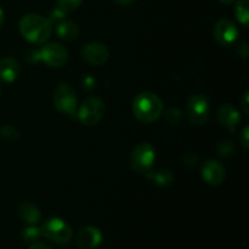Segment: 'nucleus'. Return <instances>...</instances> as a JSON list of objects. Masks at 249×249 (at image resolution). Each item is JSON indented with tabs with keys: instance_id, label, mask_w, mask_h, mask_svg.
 I'll return each instance as SVG.
<instances>
[{
	"instance_id": "nucleus-9",
	"label": "nucleus",
	"mask_w": 249,
	"mask_h": 249,
	"mask_svg": "<svg viewBox=\"0 0 249 249\" xmlns=\"http://www.w3.org/2000/svg\"><path fill=\"white\" fill-rule=\"evenodd\" d=\"M238 29L230 19L223 18L214 26V38L220 45L229 46L237 39Z\"/></svg>"
},
{
	"instance_id": "nucleus-20",
	"label": "nucleus",
	"mask_w": 249,
	"mask_h": 249,
	"mask_svg": "<svg viewBox=\"0 0 249 249\" xmlns=\"http://www.w3.org/2000/svg\"><path fill=\"white\" fill-rule=\"evenodd\" d=\"M83 0H57V7L65 12L74 11L80 6Z\"/></svg>"
},
{
	"instance_id": "nucleus-26",
	"label": "nucleus",
	"mask_w": 249,
	"mask_h": 249,
	"mask_svg": "<svg viewBox=\"0 0 249 249\" xmlns=\"http://www.w3.org/2000/svg\"><path fill=\"white\" fill-rule=\"evenodd\" d=\"M29 249H53L50 247V246L45 245V243L43 242H34L33 245L29 247Z\"/></svg>"
},
{
	"instance_id": "nucleus-21",
	"label": "nucleus",
	"mask_w": 249,
	"mask_h": 249,
	"mask_svg": "<svg viewBox=\"0 0 249 249\" xmlns=\"http://www.w3.org/2000/svg\"><path fill=\"white\" fill-rule=\"evenodd\" d=\"M165 121L170 124H178L182 119L181 112L177 108H169L164 114Z\"/></svg>"
},
{
	"instance_id": "nucleus-4",
	"label": "nucleus",
	"mask_w": 249,
	"mask_h": 249,
	"mask_svg": "<svg viewBox=\"0 0 249 249\" xmlns=\"http://www.w3.org/2000/svg\"><path fill=\"white\" fill-rule=\"evenodd\" d=\"M53 106L58 112L65 114H74L77 107L75 91L68 83H60L53 91Z\"/></svg>"
},
{
	"instance_id": "nucleus-7",
	"label": "nucleus",
	"mask_w": 249,
	"mask_h": 249,
	"mask_svg": "<svg viewBox=\"0 0 249 249\" xmlns=\"http://www.w3.org/2000/svg\"><path fill=\"white\" fill-rule=\"evenodd\" d=\"M187 114L195 125H202L207 122L209 116L208 100L203 95L195 94L187 100Z\"/></svg>"
},
{
	"instance_id": "nucleus-5",
	"label": "nucleus",
	"mask_w": 249,
	"mask_h": 249,
	"mask_svg": "<svg viewBox=\"0 0 249 249\" xmlns=\"http://www.w3.org/2000/svg\"><path fill=\"white\" fill-rule=\"evenodd\" d=\"M105 114V104L97 97H89L80 106L78 118L84 125H95Z\"/></svg>"
},
{
	"instance_id": "nucleus-17",
	"label": "nucleus",
	"mask_w": 249,
	"mask_h": 249,
	"mask_svg": "<svg viewBox=\"0 0 249 249\" xmlns=\"http://www.w3.org/2000/svg\"><path fill=\"white\" fill-rule=\"evenodd\" d=\"M147 178L153 182V184L158 185V186H168V185L173 184L174 181V175L170 170L163 169L157 170V172H148L146 173Z\"/></svg>"
},
{
	"instance_id": "nucleus-8",
	"label": "nucleus",
	"mask_w": 249,
	"mask_h": 249,
	"mask_svg": "<svg viewBox=\"0 0 249 249\" xmlns=\"http://www.w3.org/2000/svg\"><path fill=\"white\" fill-rule=\"evenodd\" d=\"M39 56L50 67H61L68 60L67 50L58 43H50L44 46Z\"/></svg>"
},
{
	"instance_id": "nucleus-3",
	"label": "nucleus",
	"mask_w": 249,
	"mask_h": 249,
	"mask_svg": "<svg viewBox=\"0 0 249 249\" xmlns=\"http://www.w3.org/2000/svg\"><path fill=\"white\" fill-rule=\"evenodd\" d=\"M41 236L57 245H67L72 240V229L66 221L58 218L48 219L40 228Z\"/></svg>"
},
{
	"instance_id": "nucleus-28",
	"label": "nucleus",
	"mask_w": 249,
	"mask_h": 249,
	"mask_svg": "<svg viewBox=\"0 0 249 249\" xmlns=\"http://www.w3.org/2000/svg\"><path fill=\"white\" fill-rule=\"evenodd\" d=\"M114 1H116L118 5H121V6H126V5L133 4L135 0H114Z\"/></svg>"
},
{
	"instance_id": "nucleus-25",
	"label": "nucleus",
	"mask_w": 249,
	"mask_h": 249,
	"mask_svg": "<svg viewBox=\"0 0 249 249\" xmlns=\"http://www.w3.org/2000/svg\"><path fill=\"white\" fill-rule=\"evenodd\" d=\"M241 141H242V145L245 146L246 148H248V128L247 126L243 129L242 134H241Z\"/></svg>"
},
{
	"instance_id": "nucleus-11",
	"label": "nucleus",
	"mask_w": 249,
	"mask_h": 249,
	"mask_svg": "<svg viewBox=\"0 0 249 249\" xmlns=\"http://www.w3.org/2000/svg\"><path fill=\"white\" fill-rule=\"evenodd\" d=\"M77 245L82 249H94L101 243L102 235L100 230L94 226L80 229L77 233Z\"/></svg>"
},
{
	"instance_id": "nucleus-6",
	"label": "nucleus",
	"mask_w": 249,
	"mask_h": 249,
	"mask_svg": "<svg viewBox=\"0 0 249 249\" xmlns=\"http://www.w3.org/2000/svg\"><path fill=\"white\" fill-rule=\"evenodd\" d=\"M155 150L150 143H139L131 152V167L138 173H148L155 162Z\"/></svg>"
},
{
	"instance_id": "nucleus-22",
	"label": "nucleus",
	"mask_w": 249,
	"mask_h": 249,
	"mask_svg": "<svg viewBox=\"0 0 249 249\" xmlns=\"http://www.w3.org/2000/svg\"><path fill=\"white\" fill-rule=\"evenodd\" d=\"M219 155L221 156H230L232 155L233 151H235V145H233V141L231 140H224L221 141L220 145L218 147Z\"/></svg>"
},
{
	"instance_id": "nucleus-12",
	"label": "nucleus",
	"mask_w": 249,
	"mask_h": 249,
	"mask_svg": "<svg viewBox=\"0 0 249 249\" xmlns=\"http://www.w3.org/2000/svg\"><path fill=\"white\" fill-rule=\"evenodd\" d=\"M202 177L209 185H220L225 179V169L218 160H207L202 167Z\"/></svg>"
},
{
	"instance_id": "nucleus-1",
	"label": "nucleus",
	"mask_w": 249,
	"mask_h": 249,
	"mask_svg": "<svg viewBox=\"0 0 249 249\" xmlns=\"http://www.w3.org/2000/svg\"><path fill=\"white\" fill-rule=\"evenodd\" d=\"M19 32L31 43L41 44L48 40L53 32L51 22L46 17L36 14H28L19 22Z\"/></svg>"
},
{
	"instance_id": "nucleus-14",
	"label": "nucleus",
	"mask_w": 249,
	"mask_h": 249,
	"mask_svg": "<svg viewBox=\"0 0 249 249\" xmlns=\"http://www.w3.org/2000/svg\"><path fill=\"white\" fill-rule=\"evenodd\" d=\"M218 118L219 122H220L224 126H226V128L230 129V130L232 131L235 130L236 126H237L238 123L241 122V117L237 109L228 104L223 105V106L219 108Z\"/></svg>"
},
{
	"instance_id": "nucleus-19",
	"label": "nucleus",
	"mask_w": 249,
	"mask_h": 249,
	"mask_svg": "<svg viewBox=\"0 0 249 249\" xmlns=\"http://www.w3.org/2000/svg\"><path fill=\"white\" fill-rule=\"evenodd\" d=\"M41 236V231L39 228H36L34 225H29L28 228H26L22 232V237L27 242H36L39 237Z\"/></svg>"
},
{
	"instance_id": "nucleus-15",
	"label": "nucleus",
	"mask_w": 249,
	"mask_h": 249,
	"mask_svg": "<svg viewBox=\"0 0 249 249\" xmlns=\"http://www.w3.org/2000/svg\"><path fill=\"white\" fill-rule=\"evenodd\" d=\"M18 214L22 220L29 225H36L41 218L40 211L29 202H24L18 207Z\"/></svg>"
},
{
	"instance_id": "nucleus-27",
	"label": "nucleus",
	"mask_w": 249,
	"mask_h": 249,
	"mask_svg": "<svg viewBox=\"0 0 249 249\" xmlns=\"http://www.w3.org/2000/svg\"><path fill=\"white\" fill-rule=\"evenodd\" d=\"M242 106H243V109H245V113H248V91L246 92L245 96H243L242 99Z\"/></svg>"
},
{
	"instance_id": "nucleus-24",
	"label": "nucleus",
	"mask_w": 249,
	"mask_h": 249,
	"mask_svg": "<svg viewBox=\"0 0 249 249\" xmlns=\"http://www.w3.org/2000/svg\"><path fill=\"white\" fill-rule=\"evenodd\" d=\"M237 53L241 56V57H247L248 56V46L247 44L243 43L241 45L237 46Z\"/></svg>"
},
{
	"instance_id": "nucleus-13",
	"label": "nucleus",
	"mask_w": 249,
	"mask_h": 249,
	"mask_svg": "<svg viewBox=\"0 0 249 249\" xmlns=\"http://www.w3.org/2000/svg\"><path fill=\"white\" fill-rule=\"evenodd\" d=\"M21 72V66L18 61L14 57H4L0 60V80L5 83H11L18 77Z\"/></svg>"
},
{
	"instance_id": "nucleus-23",
	"label": "nucleus",
	"mask_w": 249,
	"mask_h": 249,
	"mask_svg": "<svg viewBox=\"0 0 249 249\" xmlns=\"http://www.w3.org/2000/svg\"><path fill=\"white\" fill-rule=\"evenodd\" d=\"M0 135L2 136L6 140H15V139L18 138V133L17 130H15L11 126H2L1 130H0Z\"/></svg>"
},
{
	"instance_id": "nucleus-16",
	"label": "nucleus",
	"mask_w": 249,
	"mask_h": 249,
	"mask_svg": "<svg viewBox=\"0 0 249 249\" xmlns=\"http://www.w3.org/2000/svg\"><path fill=\"white\" fill-rule=\"evenodd\" d=\"M56 33L63 40H74L79 34V28L74 22L62 21L56 28Z\"/></svg>"
},
{
	"instance_id": "nucleus-30",
	"label": "nucleus",
	"mask_w": 249,
	"mask_h": 249,
	"mask_svg": "<svg viewBox=\"0 0 249 249\" xmlns=\"http://www.w3.org/2000/svg\"><path fill=\"white\" fill-rule=\"evenodd\" d=\"M219 1H221L223 4H225V5H230V4H232L235 0H219Z\"/></svg>"
},
{
	"instance_id": "nucleus-18",
	"label": "nucleus",
	"mask_w": 249,
	"mask_h": 249,
	"mask_svg": "<svg viewBox=\"0 0 249 249\" xmlns=\"http://www.w3.org/2000/svg\"><path fill=\"white\" fill-rule=\"evenodd\" d=\"M248 7H249V0H238L235 7L236 17H237V19L243 24V26H247L248 23V18H249Z\"/></svg>"
},
{
	"instance_id": "nucleus-2",
	"label": "nucleus",
	"mask_w": 249,
	"mask_h": 249,
	"mask_svg": "<svg viewBox=\"0 0 249 249\" xmlns=\"http://www.w3.org/2000/svg\"><path fill=\"white\" fill-rule=\"evenodd\" d=\"M163 102L153 92H142L133 102V113L142 123L155 122L162 114Z\"/></svg>"
},
{
	"instance_id": "nucleus-29",
	"label": "nucleus",
	"mask_w": 249,
	"mask_h": 249,
	"mask_svg": "<svg viewBox=\"0 0 249 249\" xmlns=\"http://www.w3.org/2000/svg\"><path fill=\"white\" fill-rule=\"evenodd\" d=\"M4 19H5V15H4V11H2V9L0 7V28H1V26L4 24Z\"/></svg>"
},
{
	"instance_id": "nucleus-10",
	"label": "nucleus",
	"mask_w": 249,
	"mask_h": 249,
	"mask_svg": "<svg viewBox=\"0 0 249 249\" xmlns=\"http://www.w3.org/2000/svg\"><path fill=\"white\" fill-rule=\"evenodd\" d=\"M83 60L94 66H101L108 60V49L101 43H90L83 48Z\"/></svg>"
}]
</instances>
